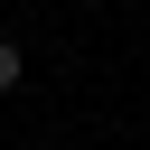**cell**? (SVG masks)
Here are the masks:
<instances>
[{"label": "cell", "mask_w": 150, "mask_h": 150, "mask_svg": "<svg viewBox=\"0 0 150 150\" xmlns=\"http://www.w3.org/2000/svg\"><path fill=\"white\" fill-rule=\"evenodd\" d=\"M19 75H28V66H19V38H0V94H9Z\"/></svg>", "instance_id": "6da1fadb"}]
</instances>
